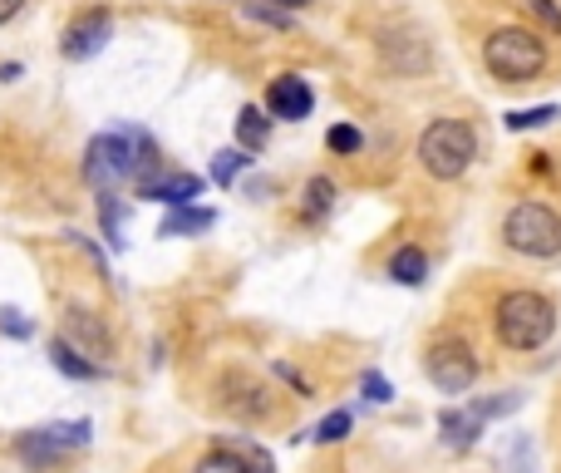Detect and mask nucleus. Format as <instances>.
I'll list each match as a JSON object with an SVG mask.
<instances>
[{"label": "nucleus", "mask_w": 561, "mask_h": 473, "mask_svg": "<svg viewBox=\"0 0 561 473\" xmlns=\"http://www.w3.org/2000/svg\"><path fill=\"white\" fill-rule=\"evenodd\" d=\"M45 429V439L55 443L59 453H74V449H84L89 439H94V424L89 419H59V424H39Z\"/></svg>", "instance_id": "15"}, {"label": "nucleus", "mask_w": 561, "mask_h": 473, "mask_svg": "<svg viewBox=\"0 0 561 473\" xmlns=\"http://www.w3.org/2000/svg\"><path fill=\"white\" fill-rule=\"evenodd\" d=\"M246 15L266 20V25H291V10H281V5H246Z\"/></svg>", "instance_id": "30"}, {"label": "nucleus", "mask_w": 561, "mask_h": 473, "mask_svg": "<svg viewBox=\"0 0 561 473\" xmlns=\"http://www.w3.org/2000/svg\"><path fill=\"white\" fill-rule=\"evenodd\" d=\"M242 168H252V158H246V148H222V153L212 158V183H217V187H232Z\"/></svg>", "instance_id": "19"}, {"label": "nucleus", "mask_w": 561, "mask_h": 473, "mask_svg": "<svg viewBox=\"0 0 561 473\" xmlns=\"http://www.w3.org/2000/svg\"><path fill=\"white\" fill-rule=\"evenodd\" d=\"M108 39H114V15L108 10H84V15H74L65 25L59 49H65V59H94Z\"/></svg>", "instance_id": "8"}, {"label": "nucleus", "mask_w": 561, "mask_h": 473, "mask_svg": "<svg viewBox=\"0 0 561 473\" xmlns=\"http://www.w3.org/2000/svg\"><path fill=\"white\" fill-rule=\"evenodd\" d=\"M330 207H335V183L330 177H311V183H305L301 217L305 222H320V217H330Z\"/></svg>", "instance_id": "18"}, {"label": "nucleus", "mask_w": 561, "mask_h": 473, "mask_svg": "<svg viewBox=\"0 0 561 473\" xmlns=\"http://www.w3.org/2000/svg\"><path fill=\"white\" fill-rule=\"evenodd\" d=\"M222 449H232L236 459L246 463L252 473H276V463H271V453L261 449V443H252V439H222Z\"/></svg>", "instance_id": "21"}, {"label": "nucleus", "mask_w": 561, "mask_h": 473, "mask_svg": "<svg viewBox=\"0 0 561 473\" xmlns=\"http://www.w3.org/2000/svg\"><path fill=\"white\" fill-rule=\"evenodd\" d=\"M138 197H153L167 207H187L192 197H202V177L197 173H153L138 183Z\"/></svg>", "instance_id": "10"}, {"label": "nucleus", "mask_w": 561, "mask_h": 473, "mask_svg": "<svg viewBox=\"0 0 561 473\" xmlns=\"http://www.w3.org/2000/svg\"><path fill=\"white\" fill-rule=\"evenodd\" d=\"M423 374L433 380L439 394H468L478 384V355L463 335H439V341L423 350Z\"/></svg>", "instance_id": "6"}, {"label": "nucleus", "mask_w": 561, "mask_h": 473, "mask_svg": "<svg viewBox=\"0 0 561 473\" xmlns=\"http://www.w3.org/2000/svg\"><path fill=\"white\" fill-rule=\"evenodd\" d=\"M472 158H478V134H472L468 118H433L419 134V163H423V173L439 177V183L463 177Z\"/></svg>", "instance_id": "2"}, {"label": "nucleus", "mask_w": 561, "mask_h": 473, "mask_svg": "<svg viewBox=\"0 0 561 473\" xmlns=\"http://www.w3.org/2000/svg\"><path fill=\"white\" fill-rule=\"evenodd\" d=\"M557 118V104H537V108H512L507 114V128L512 134H527V128H547Z\"/></svg>", "instance_id": "23"}, {"label": "nucleus", "mask_w": 561, "mask_h": 473, "mask_svg": "<svg viewBox=\"0 0 561 473\" xmlns=\"http://www.w3.org/2000/svg\"><path fill=\"white\" fill-rule=\"evenodd\" d=\"M217 227V212L212 207H173V212L163 217V227H157V236H197V232H212Z\"/></svg>", "instance_id": "12"}, {"label": "nucleus", "mask_w": 561, "mask_h": 473, "mask_svg": "<svg viewBox=\"0 0 561 473\" xmlns=\"http://www.w3.org/2000/svg\"><path fill=\"white\" fill-rule=\"evenodd\" d=\"M271 5H281V10H305L311 0H271Z\"/></svg>", "instance_id": "32"}, {"label": "nucleus", "mask_w": 561, "mask_h": 473, "mask_svg": "<svg viewBox=\"0 0 561 473\" xmlns=\"http://www.w3.org/2000/svg\"><path fill=\"white\" fill-rule=\"evenodd\" d=\"M114 197L118 193H98V222H104V242L108 246H124V236H118L124 232V207H118Z\"/></svg>", "instance_id": "22"}, {"label": "nucleus", "mask_w": 561, "mask_h": 473, "mask_svg": "<svg viewBox=\"0 0 561 473\" xmlns=\"http://www.w3.org/2000/svg\"><path fill=\"white\" fill-rule=\"evenodd\" d=\"M20 5H25V0H0V25H10V20L20 15Z\"/></svg>", "instance_id": "31"}, {"label": "nucleus", "mask_w": 561, "mask_h": 473, "mask_svg": "<svg viewBox=\"0 0 561 473\" xmlns=\"http://www.w3.org/2000/svg\"><path fill=\"white\" fill-rule=\"evenodd\" d=\"M325 148H330V153H340V158H354L364 148V134L354 124H335L330 134H325Z\"/></svg>", "instance_id": "24"}, {"label": "nucleus", "mask_w": 561, "mask_h": 473, "mask_svg": "<svg viewBox=\"0 0 561 473\" xmlns=\"http://www.w3.org/2000/svg\"><path fill=\"white\" fill-rule=\"evenodd\" d=\"M502 242L522 256H557L561 252V217L547 203H517L502 217Z\"/></svg>", "instance_id": "5"}, {"label": "nucleus", "mask_w": 561, "mask_h": 473, "mask_svg": "<svg viewBox=\"0 0 561 473\" xmlns=\"http://www.w3.org/2000/svg\"><path fill=\"white\" fill-rule=\"evenodd\" d=\"M482 65L498 84H527L547 69V39L537 30H498L482 45Z\"/></svg>", "instance_id": "3"}, {"label": "nucleus", "mask_w": 561, "mask_h": 473, "mask_svg": "<svg viewBox=\"0 0 561 473\" xmlns=\"http://www.w3.org/2000/svg\"><path fill=\"white\" fill-rule=\"evenodd\" d=\"M344 434H350V409H330L320 424H315L311 439H320V443H340Z\"/></svg>", "instance_id": "26"}, {"label": "nucleus", "mask_w": 561, "mask_h": 473, "mask_svg": "<svg viewBox=\"0 0 561 473\" xmlns=\"http://www.w3.org/2000/svg\"><path fill=\"white\" fill-rule=\"evenodd\" d=\"M49 360H55V370L69 374V380H98V374H104V365L84 360V355H79L65 335H55V341H49Z\"/></svg>", "instance_id": "13"}, {"label": "nucleus", "mask_w": 561, "mask_h": 473, "mask_svg": "<svg viewBox=\"0 0 561 473\" xmlns=\"http://www.w3.org/2000/svg\"><path fill=\"white\" fill-rule=\"evenodd\" d=\"M192 473H252V469H246V463L236 459L232 449H222V443H217V449L207 453V459H197V469H192Z\"/></svg>", "instance_id": "25"}, {"label": "nucleus", "mask_w": 561, "mask_h": 473, "mask_svg": "<svg viewBox=\"0 0 561 473\" xmlns=\"http://www.w3.org/2000/svg\"><path fill=\"white\" fill-rule=\"evenodd\" d=\"M15 453L30 463V469H49V463H59V459H65V453H59L55 443L45 439V429H30V434H20V439H15Z\"/></svg>", "instance_id": "17"}, {"label": "nucleus", "mask_w": 561, "mask_h": 473, "mask_svg": "<svg viewBox=\"0 0 561 473\" xmlns=\"http://www.w3.org/2000/svg\"><path fill=\"white\" fill-rule=\"evenodd\" d=\"M0 331L15 335V341H30V335H35V325H30L25 315L15 311V305H0Z\"/></svg>", "instance_id": "28"}, {"label": "nucleus", "mask_w": 561, "mask_h": 473, "mask_svg": "<svg viewBox=\"0 0 561 473\" xmlns=\"http://www.w3.org/2000/svg\"><path fill=\"white\" fill-rule=\"evenodd\" d=\"M389 276L399 286H423V276H429V252H423V246H399V252L389 256Z\"/></svg>", "instance_id": "14"}, {"label": "nucleus", "mask_w": 561, "mask_h": 473, "mask_svg": "<svg viewBox=\"0 0 561 473\" xmlns=\"http://www.w3.org/2000/svg\"><path fill=\"white\" fill-rule=\"evenodd\" d=\"M311 108H315V94H311V84H305L301 74L271 79V89H266V114H271V118L301 124V118H311Z\"/></svg>", "instance_id": "9"}, {"label": "nucleus", "mask_w": 561, "mask_h": 473, "mask_svg": "<svg viewBox=\"0 0 561 473\" xmlns=\"http://www.w3.org/2000/svg\"><path fill=\"white\" fill-rule=\"evenodd\" d=\"M138 177V143L133 128H118V134H98L84 153V183L94 193H118V187Z\"/></svg>", "instance_id": "4"}, {"label": "nucleus", "mask_w": 561, "mask_h": 473, "mask_svg": "<svg viewBox=\"0 0 561 473\" xmlns=\"http://www.w3.org/2000/svg\"><path fill=\"white\" fill-rule=\"evenodd\" d=\"M527 10H531V15H537L547 30H561V5H557V0H527Z\"/></svg>", "instance_id": "29"}, {"label": "nucleus", "mask_w": 561, "mask_h": 473, "mask_svg": "<svg viewBox=\"0 0 561 473\" xmlns=\"http://www.w3.org/2000/svg\"><path fill=\"white\" fill-rule=\"evenodd\" d=\"M360 394H364V400H370V404H389V400H394V384L384 380L379 370H370V374H364V380H360Z\"/></svg>", "instance_id": "27"}, {"label": "nucleus", "mask_w": 561, "mask_h": 473, "mask_svg": "<svg viewBox=\"0 0 561 473\" xmlns=\"http://www.w3.org/2000/svg\"><path fill=\"white\" fill-rule=\"evenodd\" d=\"M266 138H271V118H266V108L246 104L242 114H236V143L256 153V148H266Z\"/></svg>", "instance_id": "16"}, {"label": "nucleus", "mask_w": 561, "mask_h": 473, "mask_svg": "<svg viewBox=\"0 0 561 473\" xmlns=\"http://www.w3.org/2000/svg\"><path fill=\"white\" fill-rule=\"evenodd\" d=\"M65 341L94 365H104L114 355V335H108L104 315L89 311V305H65Z\"/></svg>", "instance_id": "7"}, {"label": "nucleus", "mask_w": 561, "mask_h": 473, "mask_svg": "<svg viewBox=\"0 0 561 473\" xmlns=\"http://www.w3.org/2000/svg\"><path fill=\"white\" fill-rule=\"evenodd\" d=\"M439 434L453 453H463L482 439V419L472 409H439Z\"/></svg>", "instance_id": "11"}, {"label": "nucleus", "mask_w": 561, "mask_h": 473, "mask_svg": "<svg viewBox=\"0 0 561 473\" xmlns=\"http://www.w3.org/2000/svg\"><path fill=\"white\" fill-rule=\"evenodd\" d=\"M492 331H498V341L507 345V350L531 355L557 331V305L541 291H527V286H522V291H502L498 311H492Z\"/></svg>", "instance_id": "1"}, {"label": "nucleus", "mask_w": 561, "mask_h": 473, "mask_svg": "<svg viewBox=\"0 0 561 473\" xmlns=\"http://www.w3.org/2000/svg\"><path fill=\"white\" fill-rule=\"evenodd\" d=\"M472 414H478L482 424L488 419H502V414H512V409H522V390H502V394H488V400H472L468 404Z\"/></svg>", "instance_id": "20"}]
</instances>
